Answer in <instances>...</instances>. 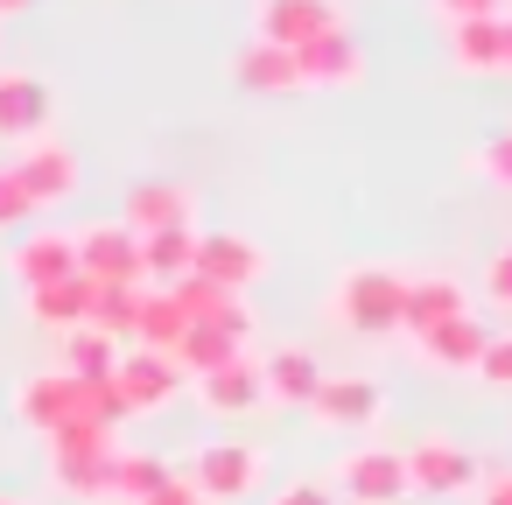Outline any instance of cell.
I'll use <instances>...</instances> for the list:
<instances>
[{
  "label": "cell",
  "mask_w": 512,
  "mask_h": 505,
  "mask_svg": "<svg viewBox=\"0 0 512 505\" xmlns=\"http://www.w3.org/2000/svg\"><path fill=\"white\" fill-rule=\"evenodd\" d=\"M330 29H337L330 0H260V8H253V36L281 43V50H302V43L330 36Z\"/></svg>",
  "instance_id": "cell-9"
},
{
  "label": "cell",
  "mask_w": 512,
  "mask_h": 505,
  "mask_svg": "<svg viewBox=\"0 0 512 505\" xmlns=\"http://www.w3.org/2000/svg\"><path fill=\"white\" fill-rule=\"evenodd\" d=\"M246 337H253V309H232L225 323H190V330H183V344H176V365L204 379V372H218V365L246 358Z\"/></svg>",
  "instance_id": "cell-10"
},
{
  "label": "cell",
  "mask_w": 512,
  "mask_h": 505,
  "mask_svg": "<svg viewBox=\"0 0 512 505\" xmlns=\"http://www.w3.org/2000/svg\"><path fill=\"white\" fill-rule=\"evenodd\" d=\"M50 442V470H78V463H106L113 456V428L106 421H64Z\"/></svg>",
  "instance_id": "cell-27"
},
{
  "label": "cell",
  "mask_w": 512,
  "mask_h": 505,
  "mask_svg": "<svg viewBox=\"0 0 512 505\" xmlns=\"http://www.w3.org/2000/svg\"><path fill=\"white\" fill-rule=\"evenodd\" d=\"M120 351H127V344H113V337H99V330H71V337H64V365H57V372H71V379H113Z\"/></svg>",
  "instance_id": "cell-29"
},
{
  "label": "cell",
  "mask_w": 512,
  "mask_h": 505,
  "mask_svg": "<svg viewBox=\"0 0 512 505\" xmlns=\"http://www.w3.org/2000/svg\"><path fill=\"white\" fill-rule=\"evenodd\" d=\"M449 64L470 71V78H498L505 71V15L449 22Z\"/></svg>",
  "instance_id": "cell-14"
},
{
  "label": "cell",
  "mask_w": 512,
  "mask_h": 505,
  "mask_svg": "<svg viewBox=\"0 0 512 505\" xmlns=\"http://www.w3.org/2000/svg\"><path fill=\"white\" fill-rule=\"evenodd\" d=\"M484 295H491L498 309H512V246L491 253V267H484Z\"/></svg>",
  "instance_id": "cell-33"
},
{
  "label": "cell",
  "mask_w": 512,
  "mask_h": 505,
  "mask_svg": "<svg viewBox=\"0 0 512 505\" xmlns=\"http://www.w3.org/2000/svg\"><path fill=\"white\" fill-rule=\"evenodd\" d=\"M337 484L351 491V505H393V498H407V456L400 449H351L337 463Z\"/></svg>",
  "instance_id": "cell-11"
},
{
  "label": "cell",
  "mask_w": 512,
  "mask_h": 505,
  "mask_svg": "<svg viewBox=\"0 0 512 505\" xmlns=\"http://www.w3.org/2000/svg\"><path fill=\"white\" fill-rule=\"evenodd\" d=\"M36 218V197L22 190V176H15V162L0 169V225H29Z\"/></svg>",
  "instance_id": "cell-31"
},
{
  "label": "cell",
  "mask_w": 512,
  "mask_h": 505,
  "mask_svg": "<svg viewBox=\"0 0 512 505\" xmlns=\"http://www.w3.org/2000/svg\"><path fill=\"white\" fill-rule=\"evenodd\" d=\"M162 484H169V470L148 449H113V463H106V505H141Z\"/></svg>",
  "instance_id": "cell-26"
},
{
  "label": "cell",
  "mask_w": 512,
  "mask_h": 505,
  "mask_svg": "<svg viewBox=\"0 0 512 505\" xmlns=\"http://www.w3.org/2000/svg\"><path fill=\"white\" fill-rule=\"evenodd\" d=\"M15 176H22V190H29L36 211H43V204H64V197L78 190V155H71L64 141H36L29 155H15Z\"/></svg>",
  "instance_id": "cell-13"
},
{
  "label": "cell",
  "mask_w": 512,
  "mask_h": 505,
  "mask_svg": "<svg viewBox=\"0 0 512 505\" xmlns=\"http://www.w3.org/2000/svg\"><path fill=\"white\" fill-rule=\"evenodd\" d=\"M505 71H512V15H505Z\"/></svg>",
  "instance_id": "cell-39"
},
{
  "label": "cell",
  "mask_w": 512,
  "mask_h": 505,
  "mask_svg": "<svg viewBox=\"0 0 512 505\" xmlns=\"http://www.w3.org/2000/svg\"><path fill=\"white\" fill-rule=\"evenodd\" d=\"M176 386H183V365L176 358H162V351H120V365H113V393L127 400V414H162L169 400H176Z\"/></svg>",
  "instance_id": "cell-4"
},
{
  "label": "cell",
  "mask_w": 512,
  "mask_h": 505,
  "mask_svg": "<svg viewBox=\"0 0 512 505\" xmlns=\"http://www.w3.org/2000/svg\"><path fill=\"white\" fill-rule=\"evenodd\" d=\"M141 505H204V491H197V477H169V484L148 491Z\"/></svg>",
  "instance_id": "cell-34"
},
{
  "label": "cell",
  "mask_w": 512,
  "mask_h": 505,
  "mask_svg": "<svg viewBox=\"0 0 512 505\" xmlns=\"http://www.w3.org/2000/svg\"><path fill=\"white\" fill-rule=\"evenodd\" d=\"M260 477H267V449H260V442H211V449L197 456V491L218 498V505L253 498Z\"/></svg>",
  "instance_id": "cell-3"
},
{
  "label": "cell",
  "mask_w": 512,
  "mask_h": 505,
  "mask_svg": "<svg viewBox=\"0 0 512 505\" xmlns=\"http://www.w3.org/2000/svg\"><path fill=\"white\" fill-rule=\"evenodd\" d=\"M400 456H407V491H421V498H456V491L477 484V456L449 435H421Z\"/></svg>",
  "instance_id": "cell-2"
},
{
  "label": "cell",
  "mask_w": 512,
  "mask_h": 505,
  "mask_svg": "<svg viewBox=\"0 0 512 505\" xmlns=\"http://www.w3.org/2000/svg\"><path fill=\"white\" fill-rule=\"evenodd\" d=\"M197 400H204V414H253L260 400H267V379H260V365L253 358H232V365H218V372H204L197 379Z\"/></svg>",
  "instance_id": "cell-16"
},
{
  "label": "cell",
  "mask_w": 512,
  "mask_h": 505,
  "mask_svg": "<svg viewBox=\"0 0 512 505\" xmlns=\"http://www.w3.org/2000/svg\"><path fill=\"white\" fill-rule=\"evenodd\" d=\"M260 379H267V400H281V407H309V400H316V386H323V365H316L309 351L281 344V351L260 365Z\"/></svg>",
  "instance_id": "cell-24"
},
{
  "label": "cell",
  "mask_w": 512,
  "mask_h": 505,
  "mask_svg": "<svg viewBox=\"0 0 512 505\" xmlns=\"http://www.w3.org/2000/svg\"><path fill=\"white\" fill-rule=\"evenodd\" d=\"M64 274H78L71 232H29V239L15 246V281H22V288H50V281H64Z\"/></svg>",
  "instance_id": "cell-22"
},
{
  "label": "cell",
  "mask_w": 512,
  "mask_h": 505,
  "mask_svg": "<svg viewBox=\"0 0 512 505\" xmlns=\"http://www.w3.org/2000/svg\"><path fill=\"white\" fill-rule=\"evenodd\" d=\"M71 246H78V274H85V281H148V267H141V232H127V225H92V232H78Z\"/></svg>",
  "instance_id": "cell-8"
},
{
  "label": "cell",
  "mask_w": 512,
  "mask_h": 505,
  "mask_svg": "<svg viewBox=\"0 0 512 505\" xmlns=\"http://www.w3.org/2000/svg\"><path fill=\"white\" fill-rule=\"evenodd\" d=\"M309 414H316L323 428L351 435V428H372V421L386 414V393H379L372 379H323L316 400H309Z\"/></svg>",
  "instance_id": "cell-12"
},
{
  "label": "cell",
  "mask_w": 512,
  "mask_h": 505,
  "mask_svg": "<svg viewBox=\"0 0 512 505\" xmlns=\"http://www.w3.org/2000/svg\"><path fill=\"white\" fill-rule=\"evenodd\" d=\"M197 225H169V232H148L141 239V267H148V288H176L197 274Z\"/></svg>",
  "instance_id": "cell-21"
},
{
  "label": "cell",
  "mask_w": 512,
  "mask_h": 505,
  "mask_svg": "<svg viewBox=\"0 0 512 505\" xmlns=\"http://www.w3.org/2000/svg\"><path fill=\"white\" fill-rule=\"evenodd\" d=\"M477 379H484L491 393H512V337H491V344H484V358H477Z\"/></svg>",
  "instance_id": "cell-32"
},
{
  "label": "cell",
  "mask_w": 512,
  "mask_h": 505,
  "mask_svg": "<svg viewBox=\"0 0 512 505\" xmlns=\"http://www.w3.org/2000/svg\"><path fill=\"white\" fill-rule=\"evenodd\" d=\"M400 302H407V274H393V267H358V274L337 281L330 316H337L344 330H358V337H393V330H400Z\"/></svg>",
  "instance_id": "cell-1"
},
{
  "label": "cell",
  "mask_w": 512,
  "mask_h": 505,
  "mask_svg": "<svg viewBox=\"0 0 512 505\" xmlns=\"http://www.w3.org/2000/svg\"><path fill=\"white\" fill-rule=\"evenodd\" d=\"M449 316H470V309H463V281H449V274H414V281H407V302H400V330L421 337V330H435V323H449Z\"/></svg>",
  "instance_id": "cell-19"
},
{
  "label": "cell",
  "mask_w": 512,
  "mask_h": 505,
  "mask_svg": "<svg viewBox=\"0 0 512 505\" xmlns=\"http://www.w3.org/2000/svg\"><path fill=\"white\" fill-rule=\"evenodd\" d=\"M197 218V204H190V190L183 183H141V190H127V232H169V225H190Z\"/></svg>",
  "instance_id": "cell-20"
},
{
  "label": "cell",
  "mask_w": 512,
  "mask_h": 505,
  "mask_svg": "<svg viewBox=\"0 0 512 505\" xmlns=\"http://www.w3.org/2000/svg\"><path fill=\"white\" fill-rule=\"evenodd\" d=\"M50 120V92L29 71H0V141H36Z\"/></svg>",
  "instance_id": "cell-17"
},
{
  "label": "cell",
  "mask_w": 512,
  "mask_h": 505,
  "mask_svg": "<svg viewBox=\"0 0 512 505\" xmlns=\"http://www.w3.org/2000/svg\"><path fill=\"white\" fill-rule=\"evenodd\" d=\"M141 351H162V358H176V344H183V309H176V295L169 288H148V302H141Z\"/></svg>",
  "instance_id": "cell-28"
},
{
  "label": "cell",
  "mask_w": 512,
  "mask_h": 505,
  "mask_svg": "<svg viewBox=\"0 0 512 505\" xmlns=\"http://www.w3.org/2000/svg\"><path fill=\"white\" fill-rule=\"evenodd\" d=\"M260 274H267V253L246 232H204L197 239V281H211L225 295H246Z\"/></svg>",
  "instance_id": "cell-6"
},
{
  "label": "cell",
  "mask_w": 512,
  "mask_h": 505,
  "mask_svg": "<svg viewBox=\"0 0 512 505\" xmlns=\"http://www.w3.org/2000/svg\"><path fill=\"white\" fill-rule=\"evenodd\" d=\"M477 505H512V470H498V477L484 484V498H477Z\"/></svg>",
  "instance_id": "cell-37"
},
{
  "label": "cell",
  "mask_w": 512,
  "mask_h": 505,
  "mask_svg": "<svg viewBox=\"0 0 512 505\" xmlns=\"http://www.w3.org/2000/svg\"><path fill=\"white\" fill-rule=\"evenodd\" d=\"M141 302H148V281H99V288H92V323H85V330L127 344V337L141 330Z\"/></svg>",
  "instance_id": "cell-23"
},
{
  "label": "cell",
  "mask_w": 512,
  "mask_h": 505,
  "mask_svg": "<svg viewBox=\"0 0 512 505\" xmlns=\"http://www.w3.org/2000/svg\"><path fill=\"white\" fill-rule=\"evenodd\" d=\"M295 78H302L309 92H344V85H358V78H365V50H358V36L337 22L330 36L302 43V50H295Z\"/></svg>",
  "instance_id": "cell-5"
},
{
  "label": "cell",
  "mask_w": 512,
  "mask_h": 505,
  "mask_svg": "<svg viewBox=\"0 0 512 505\" xmlns=\"http://www.w3.org/2000/svg\"><path fill=\"white\" fill-rule=\"evenodd\" d=\"M267 505H330V484H309V477H302V484H281Z\"/></svg>",
  "instance_id": "cell-36"
},
{
  "label": "cell",
  "mask_w": 512,
  "mask_h": 505,
  "mask_svg": "<svg viewBox=\"0 0 512 505\" xmlns=\"http://www.w3.org/2000/svg\"><path fill=\"white\" fill-rule=\"evenodd\" d=\"M232 78H239L246 92H295V85H302V78H295V50H281V43H260V36L239 50Z\"/></svg>",
  "instance_id": "cell-25"
},
{
  "label": "cell",
  "mask_w": 512,
  "mask_h": 505,
  "mask_svg": "<svg viewBox=\"0 0 512 505\" xmlns=\"http://www.w3.org/2000/svg\"><path fill=\"white\" fill-rule=\"evenodd\" d=\"M15 421L36 428V435H57L64 421H85V379H71V372H36V379L15 393Z\"/></svg>",
  "instance_id": "cell-7"
},
{
  "label": "cell",
  "mask_w": 512,
  "mask_h": 505,
  "mask_svg": "<svg viewBox=\"0 0 512 505\" xmlns=\"http://www.w3.org/2000/svg\"><path fill=\"white\" fill-rule=\"evenodd\" d=\"M22 8H36V0H0V15H22Z\"/></svg>",
  "instance_id": "cell-38"
},
{
  "label": "cell",
  "mask_w": 512,
  "mask_h": 505,
  "mask_svg": "<svg viewBox=\"0 0 512 505\" xmlns=\"http://www.w3.org/2000/svg\"><path fill=\"white\" fill-rule=\"evenodd\" d=\"M442 22H477V15H498V0H428Z\"/></svg>",
  "instance_id": "cell-35"
},
{
  "label": "cell",
  "mask_w": 512,
  "mask_h": 505,
  "mask_svg": "<svg viewBox=\"0 0 512 505\" xmlns=\"http://www.w3.org/2000/svg\"><path fill=\"white\" fill-rule=\"evenodd\" d=\"M92 288H99V281H85V274H64V281H50V288H29V316H36L43 330L71 337V330L92 323Z\"/></svg>",
  "instance_id": "cell-18"
},
{
  "label": "cell",
  "mask_w": 512,
  "mask_h": 505,
  "mask_svg": "<svg viewBox=\"0 0 512 505\" xmlns=\"http://www.w3.org/2000/svg\"><path fill=\"white\" fill-rule=\"evenodd\" d=\"M484 344H491V330H484L477 316H449V323H435V330L414 337V351H421L428 365H442V372H477Z\"/></svg>",
  "instance_id": "cell-15"
},
{
  "label": "cell",
  "mask_w": 512,
  "mask_h": 505,
  "mask_svg": "<svg viewBox=\"0 0 512 505\" xmlns=\"http://www.w3.org/2000/svg\"><path fill=\"white\" fill-rule=\"evenodd\" d=\"M470 169H477L484 183L512 190V127H505V134H491V141H477V148H470Z\"/></svg>",
  "instance_id": "cell-30"
}]
</instances>
